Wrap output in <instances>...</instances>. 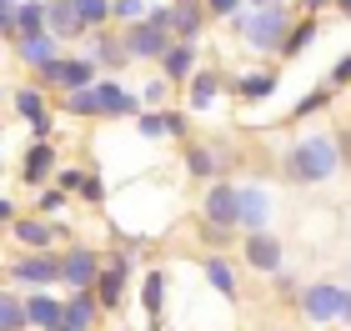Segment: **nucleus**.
<instances>
[{
	"label": "nucleus",
	"instance_id": "nucleus-21",
	"mask_svg": "<svg viewBox=\"0 0 351 331\" xmlns=\"http://www.w3.org/2000/svg\"><path fill=\"white\" fill-rule=\"evenodd\" d=\"M196 71L201 66H196V45H191V40H176L171 51L161 56V75L171 86H191V75H196Z\"/></svg>",
	"mask_w": 351,
	"mask_h": 331
},
{
	"label": "nucleus",
	"instance_id": "nucleus-6",
	"mask_svg": "<svg viewBox=\"0 0 351 331\" xmlns=\"http://www.w3.org/2000/svg\"><path fill=\"white\" fill-rule=\"evenodd\" d=\"M101 271H106V261L95 256V246H66L60 251V281L71 291H95Z\"/></svg>",
	"mask_w": 351,
	"mask_h": 331
},
{
	"label": "nucleus",
	"instance_id": "nucleus-42",
	"mask_svg": "<svg viewBox=\"0 0 351 331\" xmlns=\"http://www.w3.org/2000/svg\"><path fill=\"white\" fill-rule=\"evenodd\" d=\"M246 0H206V10H211V21H236L241 15Z\"/></svg>",
	"mask_w": 351,
	"mask_h": 331
},
{
	"label": "nucleus",
	"instance_id": "nucleus-8",
	"mask_svg": "<svg viewBox=\"0 0 351 331\" xmlns=\"http://www.w3.org/2000/svg\"><path fill=\"white\" fill-rule=\"evenodd\" d=\"M131 261H136V251H131V246H125V251H116V256L106 261L101 281H95V296H101V306H106V311H121V302H125V286H131Z\"/></svg>",
	"mask_w": 351,
	"mask_h": 331
},
{
	"label": "nucleus",
	"instance_id": "nucleus-40",
	"mask_svg": "<svg viewBox=\"0 0 351 331\" xmlns=\"http://www.w3.org/2000/svg\"><path fill=\"white\" fill-rule=\"evenodd\" d=\"M196 231H201V241H206V246H216V251H221V246H226L231 236H236L231 226H211V221H196Z\"/></svg>",
	"mask_w": 351,
	"mask_h": 331
},
{
	"label": "nucleus",
	"instance_id": "nucleus-51",
	"mask_svg": "<svg viewBox=\"0 0 351 331\" xmlns=\"http://www.w3.org/2000/svg\"><path fill=\"white\" fill-rule=\"evenodd\" d=\"M151 331H156V326H151Z\"/></svg>",
	"mask_w": 351,
	"mask_h": 331
},
{
	"label": "nucleus",
	"instance_id": "nucleus-28",
	"mask_svg": "<svg viewBox=\"0 0 351 331\" xmlns=\"http://www.w3.org/2000/svg\"><path fill=\"white\" fill-rule=\"evenodd\" d=\"M322 36V25H316V15H301V21L291 25V36H286L281 45V60H296V56H306V45Z\"/></svg>",
	"mask_w": 351,
	"mask_h": 331
},
{
	"label": "nucleus",
	"instance_id": "nucleus-1",
	"mask_svg": "<svg viewBox=\"0 0 351 331\" xmlns=\"http://www.w3.org/2000/svg\"><path fill=\"white\" fill-rule=\"evenodd\" d=\"M337 171H341L337 131H311V136H301L281 151V181H291V186H322Z\"/></svg>",
	"mask_w": 351,
	"mask_h": 331
},
{
	"label": "nucleus",
	"instance_id": "nucleus-38",
	"mask_svg": "<svg viewBox=\"0 0 351 331\" xmlns=\"http://www.w3.org/2000/svg\"><path fill=\"white\" fill-rule=\"evenodd\" d=\"M81 201H86V206H106V181L95 176V171H86V181H81Z\"/></svg>",
	"mask_w": 351,
	"mask_h": 331
},
{
	"label": "nucleus",
	"instance_id": "nucleus-16",
	"mask_svg": "<svg viewBox=\"0 0 351 331\" xmlns=\"http://www.w3.org/2000/svg\"><path fill=\"white\" fill-rule=\"evenodd\" d=\"M56 171H60V166H56V146H51V140H30L25 156H21V181L40 191V186L51 181Z\"/></svg>",
	"mask_w": 351,
	"mask_h": 331
},
{
	"label": "nucleus",
	"instance_id": "nucleus-5",
	"mask_svg": "<svg viewBox=\"0 0 351 331\" xmlns=\"http://www.w3.org/2000/svg\"><path fill=\"white\" fill-rule=\"evenodd\" d=\"M201 221H211V226H231L241 231V186L236 181H211V191L201 196Z\"/></svg>",
	"mask_w": 351,
	"mask_h": 331
},
{
	"label": "nucleus",
	"instance_id": "nucleus-15",
	"mask_svg": "<svg viewBox=\"0 0 351 331\" xmlns=\"http://www.w3.org/2000/svg\"><path fill=\"white\" fill-rule=\"evenodd\" d=\"M101 317H106V306H101V296H95V291H71L66 296V317H60L56 331H95Z\"/></svg>",
	"mask_w": 351,
	"mask_h": 331
},
{
	"label": "nucleus",
	"instance_id": "nucleus-37",
	"mask_svg": "<svg viewBox=\"0 0 351 331\" xmlns=\"http://www.w3.org/2000/svg\"><path fill=\"white\" fill-rule=\"evenodd\" d=\"M116 21L121 25H141V21H151V5L146 0H116Z\"/></svg>",
	"mask_w": 351,
	"mask_h": 331
},
{
	"label": "nucleus",
	"instance_id": "nucleus-49",
	"mask_svg": "<svg viewBox=\"0 0 351 331\" xmlns=\"http://www.w3.org/2000/svg\"><path fill=\"white\" fill-rule=\"evenodd\" d=\"M337 10L346 15V21H351V0H337Z\"/></svg>",
	"mask_w": 351,
	"mask_h": 331
},
{
	"label": "nucleus",
	"instance_id": "nucleus-13",
	"mask_svg": "<svg viewBox=\"0 0 351 331\" xmlns=\"http://www.w3.org/2000/svg\"><path fill=\"white\" fill-rule=\"evenodd\" d=\"M206 21H211L206 0H171V36H176V40L201 45V36H206Z\"/></svg>",
	"mask_w": 351,
	"mask_h": 331
},
{
	"label": "nucleus",
	"instance_id": "nucleus-43",
	"mask_svg": "<svg viewBox=\"0 0 351 331\" xmlns=\"http://www.w3.org/2000/svg\"><path fill=\"white\" fill-rule=\"evenodd\" d=\"M81 181H86V171H81V166H75V171H71V166H60V171H56V186H66L71 196H81Z\"/></svg>",
	"mask_w": 351,
	"mask_h": 331
},
{
	"label": "nucleus",
	"instance_id": "nucleus-27",
	"mask_svg": "<svg viewBox=\"0 0 351 331\" xmlns=\"http://www.w3.org/2000/svg\"><path fill=\"white\" fill-rule=\"evenodd\" d=\"M60 106H66L71 116H81V121H95V116H106V106H101V90H95V86L66 90V96H60Z\"/></svg>",
	"mask_w": 351,
	"mask_h": 331
},
{
	"label": "nucleus",
	"instance_id": "nucleus-46",
	"mask_svg": "<svg viewBox=\"0 0 351 331\" xmlns=\"http://www.w3.org/2000/svg\"><path fill=\"white\" fill-rule=\"evenodd\" d=\"M337 146H341V171H351V125L337 131Z\"/></svg>",
	"mask_w": 351,
	"mask_h": 331
},
{
	"label": "nucleus",
	"instance_id": "nucleus-45",
	"mask_svg": "<svg viewBox=\"0 0 351 331\" xmlns=\"http://www.w3.org/2000/svg\"><path fill=\"white\" fill-rule=\"evenodd\" d=\"M346 81H351V51L337 60V66H331V86H346Z\"/></svg>",
	"mask_w": 351,
	"mask_h": 331
},
{
	"label": "nucleus",
	"instance_id": "nucleus-10",
	"mask_svg": "<svg viewBox=\"0 0 351 331\" xmlns=\"http://www.w3.org/2000/svg\"><path fill=\"white\" fill-rule=\"evenodd\" d=\"M241 261L251 271H261V276H276L281 261H286V246L271 231H251V236H241Z\"/></svg>",
	"mask_w": 351,
	"mask_h": 331
},
{
	"label": "nucleus",
	"instance_id": "nucleus-41",
	"mask_svg": "<svg viewBox=\"0 0 351 331\" xmlns=\"http://www.w3.org/2000/svg\"><path fill=\"white\" fill-rule=\"evenodd\" d=\"M21 5L25 0H0V36L5 40H15V15H21Z\"/></svg>",
	"mask_w": 351,
	"mask_h": 331
},
{
	"label": "nucleus",
	"instance_id": "nucleus-22",
	"mask_svg": "<svg viewBox=\"0 0 351 331\" xmlns=\"http://www.w3.org/2000/svg\"><path fill=\"white\" fill-rule=\"evenodd\" d=\"M276 71H246V75H236L231 81V96L236 101H271L276 96Z\"/></svg>",
	"mask_w": 351,
	"mask_h": 331
},
{
	"label": "nucleus",
	"instance_id": "nucleus-23",
	"mask_svg": "<svg viewBox=\"0 0 351 331\" xmlns=\"http://www.w3.org/2000/svg\"><path fill=\"white\" fill-rule=\"evenodd\" d=\"M181 166H186V176H201V181H221V171H226V161H221L211 146H196V140L186 146Z\"/></svg>",
	"mask_w": 351,
	"mask_h": 331
},
{
	"label": "nucleus",
	"instance_id": "nucleus-29",
	"mask_svg": "<svg viewBox=\"0 0 351 331\" xmlns=\"http://www.w3.org/2000/svg\"><path fill=\"white\" fill-rule=\"evenodd\" d=\"M0 331H30V311H25V296L21 291H5L0 296Z\"/></svg>",
	"mask_w": 351,
	"mask_h": 331
},
{
	"label": "nucleus",
	"instance_id": "nucleus-2",
	"mask_svg": "<svg viewBox=\"0 0 351 331\" xmlns=\"http://www.w3.org/2000/svg\"><path fill=\"white\" fill-rule=\"evenodd\" d=\"M291 25H296L291 21V5H246L231 21V30L246 40V51H256V56H281Z\"/></svg>",
	"mask_w": 351,
	"mask_h": 331
},
{
	"label": "nucleus",
	"instance_id": "nucleus-20",
	"mask_svg": "<svg viewBox=\"0 0 351 331\" xmlns=\"http://www.w3.org/2000/svg\"><path fill=\"white\" fill-rule=\"evenodd\" d=\"M95 90H101V106H106V116H116V121H125V116H141V96H131V90H125L116 75H101V81H95Z\"/></svg>",
	"mask_w": 351,
	"mask_h": 331
},
{
	"label": "nucleus",
	"instance_id": "nucleus-14",
	"mask_svg": "<svg viewBox=\"0 0 351 331\" xmlns=\"http://www.w3.org/2000/svg\"><path fill=\"white\" fill-rule=\"evenodd\" d=\"M86 56H90L101 71H110V75H121L125 66H131V51H125V40L110 36V30H90V36H86Z\"/></svg>",
	"mask_w": 351,
	"mask_h": 331
},
{
	"label": "nucleus",
	"instance_id": "nucleus-31",
	"mask_svg": "<svg viewBox=\"0 0 351 331\" xmlns=\"http://www.w3.org/2000/svg\"><path fill=\"white\" fill-rule=\"evenodd\" d=\"M75 10H81V21L90 30H106L110 21H116V0H75Z\"/></svg>",
	"mask_w": 351,
	"mask_h": 331
},
{
	"label": "nucleus",
	"instance_id": "nucleus-9",
	"mask_svg": "<svg viewBox=\"0 0 351 331\" xmlns=\"http://www.w3.org/2000/svg\"><path fill=\"white\" fill-rule=\"evenodd\" d=\"M121 40H125V51H131V60H156V66H161V56L176 45V36H171V30L151 25V21L125 25V30H121Z\"/></svg>",
	"mask_w": 351,
	"mask_h": 331
},
{
	"label": "nucleus",
	"instance_id": "nucleus-12",
	"mask_svg": "<svg viewBox=\"0 0 351 331\" xmlns=\"http://www.w3.org/2000/svg\"><path fill=\"white\" fill-rule=\"evenodd\" d=\"M10 241L25 251H56V241H66V226H51L45 216H21L10 226Z\"/></svg>",
	"mask_w": 351,
	"mask_h": 331
},
{
	"label": "nucleus",
	"instance_id": "nucleus-36",
	"mask_svg": "<svg viewBox=\"0 0 351 331\" xmlns=\"http://www.w3.org/2000/svg\"><path fill=\"white\" fill-rule=\"evenodd\" d=\"M36 86L40 90H66V56H56L51 66H40L36 71Z\"/></svg>",
	"mask_w": 351,
	"mask_h": 331
},
{
	"label": "nucleus",
	"instance_id": "nucleus-7",
	"mask_svg": "<svg viewBox=\"0 0 351 331\" xmlns=\"http://www.w3.org/2000/svg\"><path fill=\"white\" fill-rule=\"evenodd\" d=\"M10 106H15V116L30 125V140H51L56 121H51V101H45L40 86H21V90L10 96Z\"/></svg>",
	"mask_w": 351,
	"mask_h": 331
},
{
	"label": "nucleus",
	"instance_id": "nucleus-50",
	"mask_svg": "<svg viewBox=\"0 0 351 331\" xmlns=\"http://www.w3.org/2000/svg\"><path fill=\"white\" fill-rule=\"evenodd\" d=\"M346 281H351V266H346Z\"/></svg>",
	"mask_w": 351,
	"mask_h": 331
},
{
	"label": "nucleus",
	"instance_id": "nucleus-34",
	"mask_svg": "<svg viewBox=\"0 0 351 331\" xmlns=\"http://www.w3.org/2000/svg\"><path fill=\"white\" fill-rule=\"evenodd\" d=\"M66 206H71L66 186H40V191H36V216H60Z\"/></svg>",
	"mask_w": 351,
	"mask_h": 331
},
{
	"label": "nucleus",
	"instance_id": "nucleus-11",
	"mask_svg": "<svg viewBox=\"0 0 351 331\" xmlns=\"http://www.w3.org/2000/svg\"><path fill=\"white\" fill-rule=\"evenodd\" d=\"M271 216H276V201L261 181H241V236L251 231H271Z\"/></svg>",
	"mask_w": 351,
	"mask_h": 331
},
{
	"label": "nucleus",
	"instance_id": "nucleus-48",
	"mask_svg": "<svg viewBox=\"0 0 351 331\" xmlns=\"http://www.w3.org/2000/svg\"><path fill=\"white\" fill-rule=\"evenodd\" d=\"M246 5H296V0H246Z\"/></svg>",
	"mask_w": 351,
	"mask_h": 331
},
{
	"label": "nucleus",
	"instance_id": "nucleus-30",
	"mask_svg": "<svg viewBox=\"0 0 351 331\" xmlns=\"http://www.w3.org/2000/svg\"><path fill=\"white\" fill-rule=\"evenodd\" d=\"M45 21H51V0H25L21 15H15V40H21V36H36V30H45Z\"/></svg>",
	"mask_w": 351,
	"mask_h": 331
},
{
	"label": "nucleus",
	"instance_id": "nucleus-47",
	"mask_svg": "<svg viewBox=\"0 0 351 331\" xmlns=\"http://www.w3.org/2000/svg\"><path fill=\"white\" fill-rule=\"evenodd\" d=\"M326 5H337V0H296V10H301V15H322Z\"/></svg>",
	"mask_w": 351,
	"mask_h": 331
},
{
	"label": "nucleus",
	"instance_id": "nucleus-17",
	"mask_svg": "<svg viewBox=\"0 0 351 331\" xmlns=\"http://www.w3.org/2000/svg\"><path fill=\"white\" fill-rule=\"evenodd\" d=\"M45 30L60 40V45H75L90 36V25L81 21V10H75V0H51V21H45Z\"/></svg>",
	"mask_w": 351,
	"mask_h": 331
},
{
	"label": "nucleus",
	"instance_id": "nucleus-44",
	"mask_svg": "<svg viewBox=\"0 0 351 331\" xmlns=\"http://www.w3.org/2000/svg\"><path fill=\"white\" fill-rule=\"evenodd\" d=\"M166 116H171V136L186 140L191 136V110H166Z\"/></svg>",
	"mask_w": 351,
	"mask_h": 331
},
{
	"label": "nucleus",
	"instance_id": "nucleus-35",
	"mask_svg": "<svg viewBox=\"0 0 351 331\" xmlns=\"http://www.w3.org/2000/svg\"><path fill=\"white\" fill-rule=\"evenodd\" d=\"M166 101H171V81L166 75H151V81L141 86V106L146 110H166Z\"/></svg>",
	"mask_w": 351,
	"mask_h": 331
},
{
	"label": "nucleus",
	"instance_id": "nucleus-4",
	"mask_svg": "<svg viewBox=\"0 0 351 331\" xmlns=\"http://www.w3.org/2000/svg\"><path fill=\"white\" fill-rule=\"evenodd\" d=\"M5 281L10 286H30V291L66 286V281H60V251H21V256H10Z\"/></svg>",
	"mask_w": 351,
	"mask_h": 331
},
{
	"label": "nucleus",
	"instance_id": "nucleus-18",
	"mask_svg": "<svg viewBox=\"0 0 351 331\" xmlns=\"http://www.w3.org/2000/svg\"><path fill=\"white\" fill-rule=\"evenodd\" d=\"M15 45V56L25 60L30 71H40V66H51L56 56H66V45H60L51 30H36V36H21V40H10Z\"/></svg>",
	"mask_w": 351,
	"mask_h": 331
},
{
	"label": "nucleus",
	"instance_id": "nucleus-25",
	"mask_svg": "<svg viewBox=\"0 0 351 331\" xmlns=\"http://www.w3.org/2000/svg\"><path fill=\"white\" fill-rule=\"evenodd\" d=\"M186 90H191V110H211L216 96H221V90H231V86L221 81L216 71H206V66H201L196 75H191V86H186Z\"/></svg>",
	"mask_w": 351,
	"mask_h": 331
},
{
	"label": "nucleus",
	"instance_id": "nucleus-32",
	"mask_svg": "<svg viewBox=\"0 0 351 331\" xmlns=\"http://www.w3.org/2000/svg\"><path fill=\"white\" fill-rule=\"evenodd\" d=\"M331 96H337V86H331V81H326V86H316V90H306V96L291 106V116H296V121H306V116H316V110H326Z\"/></svg>",
	"mask_w": 351,
	"mask_h": 331
},
{
	"label": "nucleus",
	"instance_id": "nucleus-26",
	"mask_svg": "<svg viewBox=\"0 0 351 331\" xmlns=\"http://www.w3.org/2000/svg\"><path fill=\"white\" fill-rule=\"evenodd\" d=\"M141 311H146L151 321H161V311H166V271L161 266H151V271L141 276Z\"/></svg>",
	"mask_w": 351,
	"mask_h": 331
},
{
	"label": "nucleus",
	"instance_id": "nucleus-33",
	"mask_svg": "<svg viewBox=\"0 0 351 331\" xmlns=\"http://www.w3.org/2000/svg\"><path fill=\"white\" fill-rule=\"evenodd\" d=\"M136 131H141V140H166L171 136V116H166V110H141Z\"/></svg>",
	"mask_w": 351,
	"mask_h": 331
},
{
	"label": "nucleus",
	"instance_id": "nucleus-24",
	"mask_svg": "<svg viewBox=\"0 0 351 331\" xmlns=\"http://www.w3.org/2000/svg\"><path fill=\"white\" fill-rule=\"evenodd\" d=\"M201 276H206V286H211L221 302H236V266L226 256H206L201 261Z\"/></svg>",
	"mask_w": 351,
	"mask_h": 331
},
{
	"label": "nucleus",
	"instance_id": "nucleus-19",
	"mask_svg": "<svg viewBox=\"0 0 351 331\" xmlns=\"http://www.w3.org/2000/svg\"><path fill=\"white\" fill-rule=\"evenodd\" d=\"M25 311H30V331H56L60 317H66V296H56V291H30V296H25Z\"/></svg>",
	"mask_w": 351,
	"mask_h": 331
},
{
	"label": "nucleus",
	"instance_id": "nucleus-39",
	"mask_svg": "<svg viewBox=\"0 0 351 331\" xmlns=\"http://www.w3.org/2000/svg\"><path fill=\"white\" fill-rule=\"evenodd\" d=\"M271 286H276V296H286V302H296V296H301V286H306V281H296V276H291V271H286V266H281V271L271 276Z\"/></svg>",
	"mask_w": 351,
	"mask_h": 331
},
{
	"label": "nucleus",
	"instance_id": "nucleus-3",
	"mask_svg": "<svg viewBox=\"0 0 351 331\" xmlns=\"http://www.w3.org/2000/svg\"><path fill=\"white\" fill-rule=\"evenodd\" d=\"M296 311L311 326H326V321L351 326V286H341V281H306L296 296Z\"/></svg>",
	"mask_w": 351,
	"mask_h": 331
}]
</instances>
